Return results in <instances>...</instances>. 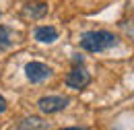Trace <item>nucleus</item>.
<instances>
[{
	"label": "nucleus",
	"mask_w": 134,
	"mask_h": 130,
	"mask_svg": "<svg viewBox=\"0 0 134 130\" xmlns=\"http://www.w3.org/2000/svg\"><path fill=\"white\" fill-rule=\"evenodd\" d=\"M68 89H74V91H81L85 87H89V83H91V74L87 72V68H83V64H76L70 72L66 74V79H64Z\"/></svg>",
	"instance_id": "7ed1b4c3"
},
{
	"label": "nucleus",
	"mask_w": 134,
	"mask_h": 130,
	"mask_svg": "<svg viewBox=\"0 0 134 130\" xmlns=\"http://www.w3.org/2000/svg\"><path fill=\"white\" fill-rule=\"evenodd\" d=\"M79 44L85 52H91V54H101V52H107V50L116 48L120 44L118 35H114L111 31H103V29H95V31H87L79 37Z\"/></svg>",
	"instance_id": "f257e3e1"
},
{
	"label": "nucleus",
	"mask_w": 134,
	"mask_h": 130,
	"mask_svg": "<svg viewBox=\"0 0 134 130\" xmlns=\"http://www.w3.org/2000/svg\"><path fill=\"white\" fill-rule=\"evenodd\" d=\"M33 37L39 44H54V41L58 39V29L52 27V25H39V27L35 29Z\"/></svg>",
	"instance_id": "39448f33"
},
{
	"label": "nucleus",
	"mask_w": 134,
	"mask_h": 130,
	"mask_svg": "<svg viewBox=\"0 0 134 130\" xmlns=\"http://www.w3.org/2000/svg\"><path fill=\"white\" fill-rule=\"evenodd\" d=\"M72 62H74V64H83V62H85V58L81 56V54H74V58H72Z\"/></svg>",
	"instance_id": "9d476101"
},
{
	"label": "nucleus",
	"mask_w": 134,
	"mask_h": 130,
	"mask_svg": "<svg viewBox=\"0 0 134 130\" xmlns=\"http://www.w3.org/2000/svg\"><path fill=\"white\" fill-rule=\"evenodd\" d=\"M6 107H8V103H6V99L0 95V114H4L6 112Z\"/></svg>",
	"instance_id": "1a4fd4ad"
},
{
	"label": "nucleus",
	"mask_w": 134,
	"mask_h": 130,
	"mask_svg": "<svg viewBox=\"0 0 134 130\" xmlns=\"http://www.w3.org/2000/svg\"><path fill=\"white\" fill-rule=\"evenodd\" d=\"M52 74H54V70H52L48 64H43V62H35V60H33V62L25 64V77L33 83V85L48 81Z\"/></svg>",
	"instance_id": "20e7f679"
},
{
	"label": "nucleus",
	"mask_w": 134,
	"mask_h": 130,
	"mask_svg": "<svg viewBox=\"0 0 134 130\" xmlns=\"http://www.w3.org/2000/svg\"><path fill=\"white\" fill-rule=\"evenodd\" d=\"M23 15L27 19H41V17L48 15V4L46 2H29L23 8Z\"/></svg>",
	"instance_id": "423d86ee"
},
{
	"label": "nucleus",
	"mask_w": 134,
	"mask_h": 130,
	"mask_svg": "<svg viewBox=\"0 0 134 130\" xmlns=\"http://www.w3.org/2000/svg\"><path fill=\"white\" fill-rule=\"evenodd\" d=\"M68 103H70V99L64 97V95H46L37 101V107H39L41 114L50 116V114H58V112L66 110Z\"/></svg>",
	"instance_id": "f03ea898"
},
{
	"label": "nucleus",
	"mask_w": 134,
	"mask_h": 130,
	"mask_svg": "<svg viewBox=\"0 0 134 130\" xmlns=\"http://www.w3.org/2000/svg\"><path fill=\"white\" fill-rule=\"evenodd\" d=\"M17 128H21V130H29V128H33V130H50L52 126L48 124V122H43L41 118L31 116V118H25V120H21V122L17 124Z\"/></svg>",
	"instance_id": "0eeeda50"
},
{
	"label": "nucleus",
	"mask_w": 134,
	"mask_h": 130,
	"mask_svg": "<svg viewBox=\"0 0 134 130\" xmlns=\"http://www.w3.org/2000/svg\"><path fill=\"white\" fill-rule=\"evenodd\" d=\"M13 46V31L6 25H0V52L8 50Z\"/></svg>",
	"instance_id": "6e6552de"
}]
</instances>
